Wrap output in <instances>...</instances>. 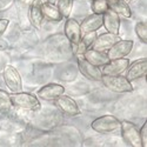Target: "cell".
Wrapping results in <instances>:
<instances>
[{"mask_svg": "<svg viewBox=\"0 0 147 147\" xmlns=\"http://www.w3.org/2000/svg\"><path fill=\"white\" fill-rule=\"evenodd\" d=\"M104 86L114 93H128L134 90L129 80L124 76H102L100 80Z\"/></svg>", "mask_w": 147, "mask_h": 147, "instance_id": "6da1fadb", "label": "cell"}, {"mask_svg": "<svg viewBox=\"0 0 147 147\" xmlns=\"http://www.w3.org/2000/svg\"><path fill=\"white\" fill-rule=\"evenodd\" d=\"M54 105L57 106V108L60 112H63L66 115L69 117H76L78 114H80V108L78 106V104L76 102L74 99H72L68 95H64L61 94L60 96H58L57 99L53 100Z\"/></svg>", "mask_w": 147, "mask_h": 147, "instance_id": "8992f818", "label": "cell"}, {"mask_svg": "<svg viewBox=\"0 0 147 147\" xmlns=\"http://www.w3.org/2000/svg\"><path fill=\"white\" fill-rule=\"evenodd\" d=\"M108 8L112 9L118 16H121L124 18H131L132 17V11L124 0H107Z\"/></svg>", "mask_w": 147, "mask_h": 147, "instance_id": "ffe728a7", "label": "cell"}, {"mask_svg": "<svg viewBox=\"0 0 147 147\" xmlns=\"http://www.w3.org/2000/svg\"><path fill=\"white\" fill-rule=\"evenodd\" d=\"M121 38L118 34H112V33H102L100 35H96L95 40L93 41L91 48L95 51H101V52H106L107 50H109L117 41H119Z\"/></svg>", "mask_w": 147, "mask_h": 147, "instance_id": "8fae6325", "label": "cell"}, {"mask_svg": "<svg viewBox=\"0 0 147 147\" xmlns=\"http://www.w3.org/2000/svg\"><path fill=\"white\" fill-rule=\"evenodd\" d=\"M91 127L93 131L100 134H108L120 128V120L111 114L101 115L92 121Z\"/></svg>", "mask_w": 147, "mask_h": 147, "instance_id": "3957f363", "label": "cell"}, {"mask_svg": "<svg viewBox=\"0 0 147 147\" xmlns=\"http://www.w3.org/2000/svg\"><path fill=\"white\" fill-rule=\"evenodd\" d=\"M64 92H65V87L63 86V85L47 84L38 91V96L41 98L42 100L52 101V100L57 99L58 96H60L61 94H64Z\"/></svg>", "mask_w": 147, "mask_h": 147, "instance_id": "4fadbf2b", "label": "cell"}, {"mask_svg": "<svg viewBox=\"0 0 147 147\" xmlns=\"http://www.w3.org/2000/svg\"><path fill=\"white\" fill-rule=\"evenodd\" d=\"M19 1H20L21 4H24V5H27V6H31V5H32V3L34 1V0H19Z\"/></svg>", "mask_w": 147, "mask_h": 147, "instance_id": "4316f807", "label": "cell"}, {"mask_svg": "<svg viewBox=\"0 0 147 147\" xmlns=\"http://www.w3.org/2000/svg\"><path fill=\"white\" fill-rule=\"evenodd\" d=\"M101 26H102V14L93 13L82 20V22L80 24V31L81 34L88 32H96Z\"/></svg>", "mask_w": 147, "mask_h": 147, "instance_id": "2e32d148", "label": "cell"}, {"mask_svg": "<svg viewBox=\"0 0 147 147\" xmlns=\"http://www.w3.org/2000/svg\"><path fill=\"white\" fill-rule=\"evenodd\" d=\"M41 13H42L44 18H46L47 20H50V21L58 22V21H61L64 19L63 16L60 14V12H59L57 5L55 4H51V3H47V1H44L41 4Z\"/></svg>", "mask_w": 147, "mask_h": 147, "instance_id": "d6986e66", "label": "cell"}, {"mask_svg": "<svg viewBox=\"0 0 147 147\" xmlns=\"http://www.w3.org/2000/svg\"><path fill=\"white\" fill-rule=\"evenodd\" d=\"M55 5L63 18H68L72 13L73 0H55Z\"/></svg>", "mask_w": 147, "mask_h": 147, "instance_id": "7402d4cb", "label": "cell"}, {"mask_svg": "<svg viewBox=\"0 0 147 147\" xmlns=\"http://www.w3.org/2000/svg\"><path fill=\"white\" fill-rule=\"evenodd\" d=\"M134 32L141 42L147 44V24L146 21H138L134 26Z\"/></svg>", "mask_w": 147, "mask_h": 147, "instance_id": "603a6c76", "label": "cell"}, {"mask_svg": "<svg viewBox=\"0 0 147 147\" xmlns=\"http://www.w3.org/2000/svg\"><path fill=\"white\" fill-rule=\"evenodd\" d=\"M108 9L107 0H92V12L95 14H104Z\"/></svg>", "mask_w": 147, "mask_h": 147, "instance_id": "cb8c5ba5", "label": "cell"}, {"mask_svg": "<svg viewBox=\"0 0 147 147\" xmlns=\"http://www.w3.org/2000/svg\"><path fill=\"white\" fill-rule=\"evenodd\" d=\"M77 63H78V67H79L80 72L86 78H88L90 80H93V81L101 80L102 73H101L100 67H96V66L90 64L88 61L84 58L82 54H77Z\"/></svg>", "mask_w": 147, "mask_h": 147, "instance_id": "ba28073f", "label": "cell"}, {"mask_svg": "<svg viewBox=\"0 0 147 147\" xmlns=\"http://www.w3.org/2000/svg\"><path fill=\"white\" fill-rule=\"evenodd\" d=\"M128 65H129V60L121 58V59L108 60L104 66H101L100 69L102 76H120L127 69Z\"/></svg>", "mask_w": 147, "mask_h": 147, "instance_id": "9c48e42d", "label": "cell"}, {"mask_svg": "<svg viewBox=\"0 0 147 147\" xmlns=\"http://www.w3.org/2000/svg\"><path fill=\"white\" fill-rule=\"evenodd\" d=\"M139 136H140V140H141V145L142 147L147 146V121L145 120L144 125L141 126L140 131H139Z\"/></svg>", "mask_w": 147, "mask_h": 147, "instance_id": "d4e9b609", "label": "cell"}, {"mask_svg": "<svg viewBox=\"0 0 147 147\" xmlns=\"http://www.w3.org/2000/svg\"><path fill=\"white\" fill-rule=\"evenodd\" d=\"M45 0H34L32 3V5L28 8V18H30V22L32 25L40 30L42 26V21H44V16L41 13V4Z\"/></svg>", "mask_w": 147, "mask_h": 147, "instance_id": "9a60e30c", "label": "cell"}, {"mask_svg": "<svg viewBox=\"0 0 147 147\" xmlns=\"http://www.w3.org/2000/svg\"><path fill=\"white\" fill-rule=\"evenodd\" d=\"M3 76H4V80L7 88L12 93H17L22 90V80L20 77V73L14 66L6 65L3 72Z\"/></svg>", "mask_w": 147, "mask_h": 147, "instance_id": "5b68a950", "label": "cell"}, {"mask_svg": "<svg viewBox=\"0 0 147 147\" xmlns=\"http://www.w3.org/2000/svg\"><path fill=\"white\" fill-rule=\"evenodd\" d=\"M8 24H9V20H8V19L0 18V36H1V35L5 33V31L7 30Z\"/></svg>", "mask_w": 147, "mask_h": 147, "instance_id": "484cf974", "label": "cell"}, {"mask_svg": "<svg viewBox=\"0 0 147 147\" xmlns=\"http://www.w3.org/2000/svg\"><path fill=\"white\" fill-rule=\"evenodd\" d=\"M11 101L13 106L22 109H28V111H38L41 107L39 99L35 95H33L32 93L21 92V91L17 93H12Z\"/></svg>", "mask_w": 147, "mask_h": 147, "instance_id": "7a4b0ae2", "label": "cell"}, {"mask_svg": "<svg viewBox=\"0 0 147 147\" xmlns=\"http://www.w3.org/2000/svg\"><path fill=\"white\" fill-rule=\"evenodd\" d=\"M102 25L105 26L106 31L112 34H119L120 30V18L112 9H107L102 14Z\"/></svg>", "mask_w": 147, "mask_h": 147, "instance_id": "5bb4252c", "label": "cell"}, {"mask_svg": "<svg viewBox=\"0 0 147 147\" xmlns=\"http://www.w3.org/2000/svg\"><path fill=\"white\" fill-rule=\"evenodd\" d=\"M82 55H84V58L86 59L90 64H92V65H94L96 67L104 66L107 63V61H108V58H107L106 52L95 51V50H92V48H88V50L85 52Z\"/></svg>", "mask_w": 147, "mask_h": 147, "instance_id": "ac0fdd59", "label": "cell"}, {"mask_svg": "<svg viewBox=\"0 0 147 147\" xmlns=\"http://www.w3.org/2000/svg\"><path fill=\"white\" fill-rule=\"evenodd\" d=\"M96 38V32H88L81 35V39L77 45H72L76 54H84L88 48H91L93 41Z\"/></svg>", "mask_w": 147, "mask_h": 147, "instance_id": "e0dca14e", "label": "cell"}, {"mask_svg": "<svg viewBox=\"0 0 147 147\" xmlns=\"http://www.w3.org/2000/svg\"><path fill=\"white\" fill-rule=\"evenodd\" d=\"M146 74H147V59L141 58V59L136 60L131 65H128L126 78H127V80H129L132 82L134 80L146 78Z\"/></svg>", "mask_w": 147, "mask_h": 147, "instance_id": "30bf717a", "label": "cell"}, {"mask_svg": "<svg viewBox=\"0 0 147 147\" xmlns=\"http://www.w3.org/2000/svg\"><path fill=\"white\" fill-rule=\"evenodd\" d=\"M124 1H125L126 4H128V3H131V1H133V0H124Z\"/></svg>", "mask_w": 147, "mask_h": 147, "instance_id": "f1b7e54d", "label": "cell"}, {"mask_svg": "<svg viewBox=\"0 0 147 147\" xmlns=\"http://www.w3.org/2000/svg\"><path fill=\"white\" fill-rule=\"evenodd\" d=\"M12 101H11V94L7 93L4 90H0V113L7 114L12 108Z\"/></svg>", "mask_w": 147, "mask_h": 147, "instance_id": "44dd1931", "label": "cell"}, {"mask_svg": "<svg viewBox=\"0 0 147 147\" xmlns=\"http://www.w3.org/2000/svg\"><path fill=\"white\" fill-rule=\"evenodd\" d=\"M64 32L66 38L69 40L71 45H77L80 39H81V31H80V25L79 22L73 19V18H66L65 26H64Z\"/></svg>", "mask_w": 147, "mask_h": 147, "instance_id": "7c38bea8", "label": "cell"}, {"mask_svg": "<svg viewBox=\"0 0 147 147\" xmlns=\"http://www.w3.org/2000/svg\"><path fill=\"white\" fill-rule=\"evenodd\" d=\"M119 129L121 131V137L126 142V145L131 147H142L140 136H139V129L136 124L127 120L120 121Z\"/></svg>", "mask_w": 147, "mask_h": 147, "instance_id": "277c9868", "label": "cell"}, {"mask_svg": "<svg viewBox=\"0 0 147 147\" xmlns=\"http://www.w3.org/2000/svg\"><path fill=\"white\" fill-rule=\"evenodd\" d=\"M47 3H51V4H55V0H46Z\"/></svg>", "mask_w": 147, "mask_h": 147, "instance_id": "83f0119b", "label": "cell"}, {"mask_svg": "<svg viewBox=\"0 0 147 147\" xmlns=\"http://www.w3.org/2000/svg\"><path fill=\"white\" fill-rule=\"evenodd\" d=\"M134 42L132 40H122L120 39L117 41L109 50H107V58L108 60H114V59H121L126 58L131 51L133 50Z\"/></svg>", "mask_w": 147, "mask_h": 147, "instance_id": "52a82bcc", "label": "cell"}]
</instances>
